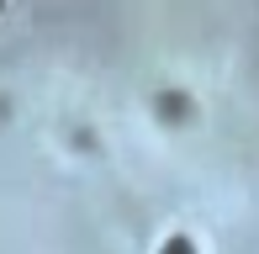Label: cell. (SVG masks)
Wrapping results in <instances>:
<instances>
[{
	"mask_svg": "<svg viewBox=\"0 0 259 254\" xmlns=\"http://www.w3.org/2000/svg\"><path fill=\"white\" fill-rule=\"evenodd\" d=\"M164 254H191V244H185V238H169V244H164Z\"/></svg>",
	"mask_w": 259,
	"mask_h": 254,
	"instance_id": "6da1fadb",
	"label": "cell"
}]
</instances>
